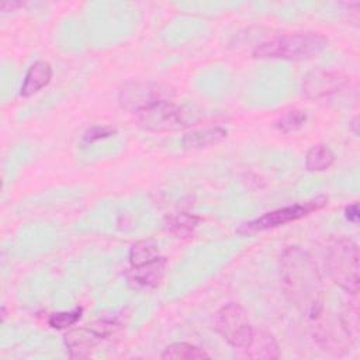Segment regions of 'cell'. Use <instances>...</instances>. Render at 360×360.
Listing matches in <instances>:
<instances>
[{"mask_svg":"<svg viewBox=\"0 0 360 360\" xmlns=\"http://www.w3.org/2000/svg\"><path fill=\"white\" fill-rule=\"evenodd\" d=\"M328 45L319 32H292L260 42L253 49V58L304 60L319 55Z\"/></svg>","mask_w":360,"mask_h":360,"instance_id":"obj_2","label":"cell"},{"mask_svg":"<svg viewBox=\"0 0 360 360\" xmlns=\"http://www.w3.org/2000/svg\"><path fill=\"white\" fill-rule=\"evenodd\" d=\"M52 79V66L45 60H38L30 66L20 89L21 97H31L48 86Z\"/></svg>","mask_w":360,"mask_h":360,"instance_id":"obj_13","label":"cell"},{"mask_svg":"<svg viewBox=\"0 0 360 360\" xmlns=\"http://www.w3.org/2000/svg\"><path fill=\"white\" fill-rule=\"evenodd\" d=\"M335 162V153L328 145H314L305 155V167L309 172H323Z\"/></svg>","mask_w":360,"mask_h":360,"instance_id":"obj_14","label":"cell"},{"mask_svg":"<svg viewBox=\"0 0 360 360\" xmlns=\"http://www.w3.org/2000/svg\"><path fill=\"white\" fill-rule=\"evenodd\" d=\"M22 6H24L22 1H7V3L0 4V10H1L3 13H6V11H14V10H17V8L22 7Z\"/></svg>","mask_w":360,"mask_h":360,"instance_id":"obj_22","label":"cell"},{"mask_svg":"<svg viewBox=\"0 0 360 360\" xmlns=\"http://www.w3.org/2000/svg\"><path fill=\"white\" fill-rule=\"evenodd\" d=\"M166 266H167L166 257L159 256L155 260L148 262L142 266L131 267V270L127 274L128 281L134 288H138V290L156 288L165 277Z\"/></svg>","mask_w":360,"mask_h":360,"instance_id":"obj_10","label":"cell"},{"mask_svg":"<svg viewBox=\"0 0 360 360\" xmlns=\"http://www.w3.org/2000/svg\"><path fill=\"white\" fill-rule=\"evenodd\" d=\"M280 277L288 300L307 318L323 309V283L312 256L300 246H287L280 256Z\"/></svg>","mask_w":360,"mask_h":360,"instance_id":"obj_1","label":"cell"},{"mask_svg":"<svg viewBox=\"0 0 360 360\" xmlns=\"http://www.w3.org/2000/svg\"><path fill=\"white\" fill-rule=\"evenodd\" d=\"M114 326L111 322L98 321L91 326L76 328L65 335V345L70 359H87L91 356L94 347L101 343L111 332Z\"/></svg>","mask_w":360,"mask_h":360,"instance_id":"obj_8","label":"cell"},{"mask_svg":"<svg viewBox=\"0 0 360 360\" xmlns=\"http://www.w3.org/2000/svg\"><path fill=\"white\" fill-rule=\"evenodd\" d=\"M117 134V129L112 127H93L87 129L83 135V142L86 143H93L105 138H110Z\"/></svg>","mask_w":360,"mask_h":360,"instance_id":"obj_20","label":"cell"},{"mask_svg":"<svg viewBox=\"0 0 360 360\" xmlns=\"http://www.w3.org/2000/svg\"><path fill=\"white\" fill-rule=\"evenodd\" d=\"M83 308H75L72 311H63L52 314L48 319V323L53 329H68L73 326L82 316Z\"/></svg>","mask_w":360,"mask_h":360,"instance_id":"obj_19","label":"cell"},{"mask_svg":"<svg viewBox=\"0 0 360 360\" xmlns=\"http://www.w3.org/2000/svg\"><path fill=\"white\" fill-rule=\"evenodd\" d=\"M159 256V246L156 243H153L152 240H139L131 246L128 257L131 267H136L152 262Z\"/></svg>","mask_w":360,"mask_h":360,"instance_id":"obj_17","label":"cell"},{"mask_svg":"<svg viewBox=\"0 0 360 360\" xmlns=\"http://www.w3.org/2000/svg\"><path fill=\"white\" fill-rule=\"evenodd\" d=\"M307 121V114L301 110H291L283 114L276 121V128L283 134H290L300 129Z\"/></svg>","mask_w":360,"mask_h":360,"instance_id":"obj_18","label":"cell"},{"mask_svg":"<svg viewBox=\"0 0 360 360\" xmlns=\"http://www.w3.org/2000/svg\"><path fill=\"white\" fill-rule=\"evenodd\" d=\"M214 329L235 349L246 347L253 333L248 312L236 302H229L217 311L214 315Z\"/></svg>","mask_w":360,"mask_h":360,"instance_id":"obj_4","label":"cell"},{"mask_svg":"<svg viewBox=\"0 0 360 360\" xmlns=\"http://www.w3.org/2000/svg\"><path fill=\"white\" fill-rule=\"evenodd\" d=\"M325 266L332 281L352 295L359 292V248L346 236L328 239L325 246Z\"/></svg>","mask_w":360,"mask_h":360,"instance_id":"obj_3","label":"cell"},{"mask_svg":"<svg viewBox=\"0 0 360 360\" xmlns=\"http://www.w3.org/2000/svg\"><path fill=\"white\" fill-rule=\"evenodd\" d=\"M243 350L249 359L274 360L280 357V349L274 336L266 330L255 328L250 342L248 343L246 347H243Z\"/></svg>","mask_w":360,"mask_h":360,"instance_id":"obj_11","label":"cell"},{"mask_svg":"<svg viewBox=\"0 0 360 360\" xmlns=\"http://www.w3.org/2000/svg\"><path fill=\"white\" fill-rule=\"evenodd\" d=\"M345 217L349 222H353V224H357L359 222V217H360V211H359V204L357 202H353L350 205H347L345 208Z\"/></svg>","mask_w":360,"mask_h":360,"instance_id":"obj_21","label":"cell"},{"mask_svg":"<svg viewBox=\"0 0 360 360\" xmlns=\"http://www.w3.org/2000/svg\"><path fill=\"white\" fill-rule=\"evenodd\" d=\"M200 224L197 215L188 212H180L167 219V229L174 233L177 238H186L194 233L195 228Z\"/></svg>","mask_w":360,"mask_h":360,"instance_id":"obj_16","label":"cell"},{"mask_svg":"<svg viewBox=\"0 0 360 360\" xmlns=\"http://www.w3.org/2000/svg\"><path fill=\"white\" fill-rule=\"evenodd\" d=\"M328 204V197L325 195H318L312 200H308L305 202H298L294 205L283 207L270 212H266L264 215L243 224L239 228V232L242 233H253V232H260L271 228H277L280 225H285L288 222H294L297 219H301L307 217L308 214L318 211L323 208Z\"/></svg>","mask_w":360,"mask_h":360,"instance_id":"obj_5","label":"cell"},{"mask_svg":"<svg viewBox=\"0 0 360 360\" xmlns=\"http://www.w3.org/2000/svg\"><path fill=\"white\" fill-rule=\"evenodd\" d=\"M228 136V131L222 127H208L202 129H194L187 132L183 139L181 145L184 149H204L210 146H215L225 141Z\"/></svg>","mask_w":360,"mask_h":360,"instance_id":"obj_12","label":"cell"},{"mask_svg":"<svg viewBox=\"0 0 360 360\" xmlns=\"http://www.w3.org/2000/svg\"><path fill=\"white\" fill-rule=\"evenodd\" d=\"M160 359H165V360H194V359H210V354L205 353L202 349L194 346V345L179 342V343L169 345L162 352Z\"/></svg>","mask_w":360,"mask_h":360,"instance_id":"obj_15","label":"cell"},{"mask_svg":"<svg viewBox=\"0 0 360 360\" xmlns=\"http://www.w3.org/2000/svg\"><path fill=\"white\" fill-rule=\"evenodd\" d=\"M350 83V79L336 70H312L302 80V93L312 100L340 93Z\"/></svg>","mask_w":360,"mask_h":360,"instance_id":"obj_9","label":"cell"},{"mask_svg":"<svg viewBox=\"0 0 360 360\" xmlns=\"http://www.w3.org/2000/svg\"><path fill=\"white\" fill-rule=\"evenodd\" d=\"M173 91L153 82H129L124 84L118 93L120 105L129 112H141L150 105L162 101L170 100Z\"/></svg>","mask_w":360,"mask_h":360,"instance_id":"obj_6","label":"cell"},{"mask_svg":"<svg viewBox=\"0 0 360 360\" xmlns=\"http://www.w3.org/2000/svg\"><path fill=\"white\" fill-rule=\"evenodd\" d=\"M138 125L150 132H170L187 127L183 110L172 100H162L136 114Z\"/></svg>","mask_w":360,"mask_h":360,"instance_id":"obj_7","label":"cell"},{"mask_svg":"<svg viewBox=\"0 0 360 360\" xmlns=\"http://www.w3.org/2000/svg\"><path fill=\"white\" fill-rule=\"evenodd\" d=\"M350 127H352L353 132L357 135V134H359V129H357V127H359V115H356V117L352 120V122H350Z\"/></svg>","mask_w":360,"mask_h":360,"instance_id":"obj_23","label":"cell"}]
</instances>
